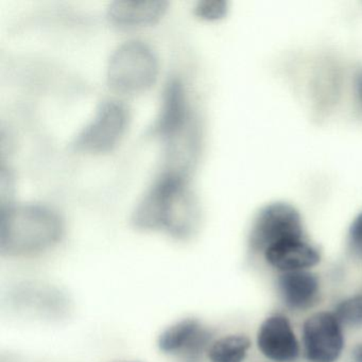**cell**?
I'll return each instance as SVG.
<instances>
[{"mask_svg": "<svg viewBox=\"0 0 362 362\" xmlns=\"http://www.w3.org/2000/svg\"><path fill=\"white\" fill-rule=\"evenodd\" d=\"M200 219V204L187 177L163 173L137 203L131 221L137 230L188 239L196 234Z\"/></svg>", "mask_w": 362, "mask_h": 362, "instance_id": "cell-1", "label": "cell"}, {"mask_svg": "<svg viewBox=\"0 0 362 362\" xmlns=\"http://www.w3.org/2000/svg\"><path fill=\"white\" fill-rule=\"evenodd\" d=\"M62 218L49 206L35 203L1 205L0 250L9 255H28L56 245L63 235Z\"/></svg>", "mask_w": 362, "mask_h": 362, "instance_id": "cell-2", "label": "cell"}, {"mask_svg": "<svg viewBox=\"0 0 362 362\" xmlns=\"http://www.w3.org/2000/svg\"><path fill=\"white\" fill-rule=\"evenodd\" d=\"M160 74V61L149 44L131 40L118 46L107 67L109 88L122 96H136L149 90Z\"/></svg>", "mask_w": 362, "mask_h": 362, "instance_id": "cell-3", "label": "cell"}, {"mask_svg": "<svg viewBox=\"0 0 362 362\" xmlns=\"http://www.w3.org/2000/svg\"><path fill=\"white\" fill-rule=\"evenodd\" d=\"M130 112L122 101H103L92 119L71 141L74 151L83 154H105L113 151L126 135Z\"/></svg>", "mask_w": 362, "mask_h": 362, "instance_id": "cell-4", "label": "cell"}, {"mask_svg": "<svg viewBox=\"0 0 362 362\" xmlns=\"http://www.w3.org/2000/svg\"><path fill=\"white\" fill-rule=\"evenodd\" d=\"M293 238H304L300 213L287 203L275 202L260 209L256 216L249 245L255 253H264L271 245Z\"/></svg>", "mask_w": 362, "mask_h": 362, "instance_id": "cell-5", "label": "cell"}, {"mask_svg": "<svg viewBox=\"0 0 362 362\" xmlns=\"http://www.w3.org/2000/svg\"><path fill=\"white\" fill-rule=\"evenodd\" d=\"M302 339L309 362H336L344 349L342 324L328 311H319L305 320Z\"/></svg>", "mask_w": 362, "mask_h": 362, "instance_id": "cell-6", "label": "cell"}, {"mask_svg": "<svg viewBox=\"0 0 362 362\" xmlns=\"http://www.w3.org/2000/svg\"><path fill=\"white\" fill-rule=\"evenodd\" d=\"M257 347L260 353L273 362H296L300 357V342L291 322L283 315L267 317L257 332Z\"/></svg>", "mask_w": 362, "mask_h": 362, "instance_id": "cell-7", "label": "cell"}, {"mask_svg": "<svg viewBox=\"0 0 362 362\" xmlns=\"http://www.w3.org/2000/svg\"><path fill=\"white\" fill-rule=\"evenodd\" d=\"M167 8L165 1H115L107 8V18L120 30H135L160 22Z\"/></svg>", "mask_w": 362, "mask_h": 362, "instance_id": "cell-8", "label": "cell"}, {"mask_svg": "<svg viewBox=\"0 0 362 362\" xmlns=\"http://www.w3.org/2000/svg\"><path fill=\"white\" fill-rule=\"evenodd\" d=\"M264 259L273 268L284 272L307 270L317 266L321 255L304 238L287 239L275 243L264 252Z\"/></svg>", "mask_w": 362, "mask_h": 362, "instance_id": "cell-9", "label": "cell"}, {"mask_svg": "<svg viewBox=\"0 0 362 362\" xmlns=\"http://www.w3.org/2000/svg\"><path fill=\"white\" fill-rule=\"evenodd\" d=\"M277 288L286 306L294 310L311 308L320 294L319 279L307 270L281 273L277 279Z\"/></svg>", "mask_w": 362, "mask_h": 362, "instance_id": "cell-10", "label": "cell"}, {"mask_svg": "<svg viewBox=\"0 0 362 362\" xmlns=\"http://www.w3.org/2000/svg\"><path fill=\"white\" fill-rule=\"evenodd\" d=\"M209 337L200 321L187 317L163 330L158 346L165 354L194 353L209 341Z\"/></svg>", "mask_w": 362, "mask_h": 362, "instance_id": "cell-11", "label": "cell"}, {"mask_svg": "<svg viewBox=\"0 0 362 362\" xmlns=\"http://www.w3.org/2000/svg\"><path fill=\"white\" fill-rule=\"evenodd\" d=\"M251 344L245 334H228L211 343L207 356L211 362H243Z\"/></svg>", "mask_w": 362, "mask_h": 362, "instance_id": "cell-12", "label": "cell"}, {"mask_svg": "<svg viewBox=\"0 0 362 362\" xmlns=\"http://www.w3.org/2000/svg\"><path fill=\"white\" fill-rule=\"evenodd\" d=\"M334 313L342 325H356L362 323V294H357L342 300L336 307Z\"/></svg>", "mask_w": 362, "mask_h": 362, "instance_id": "cell-13", "label": "cell"}, {"mask_svg": "<svg viewBox=\"0 0 362 362\" xmlns=\"http://www.w3.org/2000/svg\"><path fill=\"white\" fill-rule=\"evenodd\" d=\"M194 14L204 21H218L228 13V3L220 0L200 1L194 6Z\"/></svg>", "mask_w": 362, "mask_h": 362, "instance_id": "cell-14", "label": "cell"}, {"mask_svg": "<svg viewBox=\"0 0 362 362\" xmlns=\"http://www.w3.org/2000/svg\"><path fill=\"white\" fill-rule=\"evenodd\" d=\"M349 247L354 256L362 259V211L349 228Z\"/></svg>", "mask_w": 362, "mask_h": 362, "instance_id": "cell-15", "label": "cell"}, {"mask_svg": "<svg viewBox=\"0 0 362 362\" xmlns=\"http://www.w3.org/2000/svg\"><path fill=\"white\" fill-rule=\"evenodd\" d=\"M356 93H357L358 100L362 109V69L358 71L355 79Z\"/></svg>", "mask_w": 362, "mask_h": 362, "instance_id": "cell-16", "label": "cell"}, {"mask_svg": "<svg viewBox=\"0 0 362 362\" xmlns=\"http://www.w3.org/2000/svg\"><path fill=\"white\" fill-rule=\"evenodd\" d=\"M351 362H362V343L356 345L351 354Z\"/></svg>", "mask_w": 362, "mask_h": 362, "instance_id": "cell-17", "label": "cell"}, {"mask_svg": "<svg viewBox=\"0 0 362 362\" xmlns=\"http://www.w3.org/2000/svg\"><path fill=\"white\" fill-rule=\"evenodd\" d=\"M124 362H141V361H124Z\"/></svg>", "mask_w": 362, "mask_h": 362, "instance_id": "cell-18", "label": "cell"}]
</instances>
